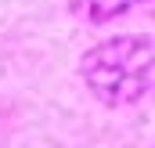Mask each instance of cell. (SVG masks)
Returning a JSON list of instances; mask_svg holds the SVG:
<instances>
[{
    "mask_svg": "<svg viewBox=\"0 0 155 148\" xmlns=\"http://www.w3.org/2000/svg\"><path fill=\"white\" fill-rule=\"evenodd\" d=\"M152 72H155V51L144 40H130V36L108 40L83 58L87 87L108 105L137 101L148 90Z\"/></svg>",
    "mask_w": 155,
    "mask_h": 148,
    "instance_id": "cell-1",
    "label": "cell"
},
{
    "mask_svg": "<svg viewBox=\"0 0 155 148\" xmlns=\"http://www.w3.org/2000/svg\"><path fill=\"white\" fill-rule=\"evenodd\" d=\"M79 4H83L87 18H94V22H105V18L119 15V11H126L134 0H79Z\"/></svg>",
    "mask_w": 155,
    "mask_h": 148,
    "instance_id": "cell-2",
    "label": "cell"
}]
</instances>
